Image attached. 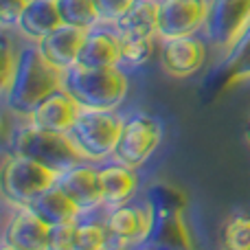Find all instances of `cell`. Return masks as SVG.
<instances>
[{"label": "cell", "instance_id": "6da1fadb", "mask_svg": "<svg viewBox=\"0 0 250 250\" xmlns=\"http://www.w3.org/2000/svg\"><path fill=\"white\" fill-rule=\"evenodd\" d=\"M64 83V70L53 66L38 44H26L18 51V66L9 90L4 92V104L11 112L29 117L42 99L60 90Z\"/></svg>", "mask_w": 250, "mask_h": 250}, {"label": "cell", "instance_id": "7a4b0ae2", "mask_svg": "<svg viewBox=\"0 0 250 250\" xmlns=\"http://www.w3.org/2000/svg\"><path fill=\"white\" fill-rule=\"evenodd\" d=\"M66 92L77 101L82 108L95 110H117L125 101L129 90L127 75L121 66H70L64 70Z\"/></svg>", "mask_w": 250, "mask_h": 250}, {"label": "cell", "instance_id": "3957f363", "mask_svg": "<svg viewBox=\"0 0 250 250\" xmlns=\"http://www.w3.org/2000/svg\"><path fill=\"white\" fill-rule=\"evenodd\" d=\"M9 151L38 160L57 173H64L66 169L86 160L82 151L75 147V143L70 141L68 132H53V129L38 127L33 123L18 127L13 132L9 141Z\"/></svg>", "mask_w": 250, "mask_h": 250}, {"label": "cell", "instance_id": "277c9868", "mask_svg": "<svg viewBox=\"0 0 250 250\" xmlns=\"http://www.w3.org/2000/svg\"><path fill=\"white\" fill-rule=\"evenodd\" d=\"M147 204L151 208V226L141 246H158V248L193 246L189 226H187L185 215H182L185 198L176 189L165 185L151 187L147 191Z\"/></svg>", "mask_w": 250, "mask_h": 250}, {"label": "cell", "instance_id": "5b68a950", "mask_svg": "<svg viewBox=\"0 0 250 250\" xmlns=\"http://www.w3.org/2000/svg\"><path fill=\"white\" fill-rule=\"evenodd\" d=\"M123 121L125 119L114 110L82 108L77 121L68 129V136L86 160H104L114 156Z\"/></svg>", "mask_w": 250, "mask_h": 250}, {"label": "cell", "instance_id": "8992f818", "mask_svg": "<svg viewBox=\"0 0 250 250\" xmlns=\"http://www.w3.org/2000/svg\"><path fill=\"white\" fill-rule=\"evenodd\" d=\"M57 178H60V173L53 171L46 165L9 151L2 163L0 187H2V195L9 204L29 207L42 191L55 185Z\"/></svg>", "mask_w": 250, "mask_h": 250}, {"label": "cell", "instance_id": "52a82bcc", "mask_svg": "<svg viewBox=\"0 0 250 250\" xmlns=\"http://www.w3.org/2000/svg\"><path fill=\"white\" fill-rule=\"evenodd\" d=\"M160 141H163V125L158 119L145 112H134L123 121L121 136L114 149V160L136 169L151 158Z\"/></svg>", "mask_w": 250, "mask_h": 250}, {"label": "cell", "instance_id": "ba28073f", "mask_svg": "<svg viewBox=\"0 0 250 250\" xmlns=\"http://www.w3.org/2000/svg\"><path fill=\"white\" fill-rule=\"evenodd\" d=\"M250 24V0H211L204 22L207 42L217 51H229Z\"/></svg>", "mask_w": 250, "mask_h": 250}, {"label": "cell", "instance_id": "9c48e42d", "mask_svg": "<svg viewBox=\"0 0 250 250\" xmlns=\"http://www.w3.org/2000/svg\"><path fill=\"white\" fill-rule=\"evenodd\" d=\"M211 0H158V38L198 33L204 29Z\"/></svg>", "mask_w": 250, "mask_h": 250}, {"label": "cell", "instance_id": "30bf717a", "mask_svg": "<svg viewBox=\"0 0 250 250\" xmlns=\"http://www.w3.org/2000/svg\"><path fill=\"white\" fill-rule=\"evenodd\" d=\"M208 55L207 42L200 35H176L160 44V66L171 77H189L204 66Z\"/></svg>", "mask_w": 250, "mask_h": 250}, {"label": "cell", "instance_id": "8fae6325", "mask_svg": "<svg viewBox=\"0 0 250 250\" xmlns=\"http://www.w3.org/2000/svg\"><path fill=\"white\" fill-rule=\"evenodd\" d=\"M51 226L31 207H16L4 229L2 248L13 250H46Z\"/></svg>", "mask_w": 250, "mask_h": 250}, {"label": "cell", "instance_id": "7c38bea8", "mask_svg": "<svg viewBox=\"0 0 250 250\" xmlns=\"http://www.w3.org/2000/svg\"><path fill=\"white\" fill-rule=\"evenodd\" d=\"M57 185L66 191V195L77 204V208L82 213L95 211L99 204H105L104 191H101V180H99V167L88 165V160H83V163L60 173Z\"/></svg>", "mask_w": 250, "mask_h": 250}, {"label": "cell", "instance_id": "4fadbf2b", "mask_svg": "<svg viewBox=\"0 0 250 250\" xmlns=\"http://www.w3.org/2000/svg\"><path fill=\"white\" fill-rule=\"evenodd\" d=\"M105 226L110 230V237L119 244H143L151 226V208L149 204H132L127 202L117 204L105 217Z\"/></svg>", "mask_w": 250, "mask_h": 250}, {"label": "cell", "instance_id": "5bb4252c", "mask_svg": "<svg viewBox=\"0 0 250 250\" xmlns=\"http://www.w3.org/2000/svg\"><path fill=\"white\" fill-rule=\"evenodd\" d=\"M79 66H119L121 64V35L114 31L112 24L99 22L88 29L83 46L77 57Z\"/></svg>", "mask_w": 250, "mask_h": 250}, {"label": "cell", "instance_id": "9a60e30c", "mask_svg": "<svg viewBox=\"0 0 250 250\" xmlns=\"http://www.w3.org/2000/svg\"><path fill=\"white\" fill-rule=\"evenodd\" d=\"M86 33H88L86 29H79V26L64 24V22H62L57 29H53L51 33L44 35V38L38 40L35 44H38L42 55L46 57L53 66L66 70L77 64V57L83 46Z\"/></svg>", "mask_w": 250, "mask_h": 250}, {"label": "cell", "instance_id": "2e32d148", "mask_svg": "<svg viewBox=\"0 0 250 250\" xmlns=\"http://www.w3.org/2000/svg\"><path fill=\"white\" fill-rule=\"evenodd\" d=\"M79 112H82V105L64 90L51 92L46 99H42L38 104V108L29 114V123L38 125L44 129H53V132H68L73 127V123L77 121Z\"/></svg>", "mask_w": 250, "mask_h": 250}, {"label": "cell", "instance_id": "e0dca14e", "mask_svg": "<svg viewBox=\"0 0 250 250\" xmlns=\"http://www.w3.org/2000/svg\"><path fill=\"white\" fill-rule=\"evenodd\" d=\"M62 24V16L57 9V0H29L16 22V29L26 40H42L53 29Z\"/></svg>", "mask_w": 250, "mask_h": 250}, {"label": "cell", "instance_id": "ac0fdd59", "mask_svg": "<svg viewBox=\"0 0 250 250\" xmlns=\"http://www.w3.org/2000/svg\"><path fill=\"white\" fill-rule=\"evenodd\" d=\"M112 26L121 40L158 38V0H134Z\"/></svg>", "mask_w": 250, "mask_h": 250}, {"label": "cell", "instance_id": "d6986e66", "mask_svg": "<svg viewBox=\"0 0 250 250\" xmlns=\"http://www.w3.org/2000/svg\"><path fill=\"white\" fill-rule=\"evenodd\" d=\"M99 180H101V191H104V202L105 204H123L132 200V195L138 189V176L134 167L123 163H112L99 167Z\"/></svg>", "mask_w": 250, "mask_h": 250}, {"label": "cell", "instance_id": "ffe728a7", "mask_svg": "<svg viewBox=\"0 0 250 250\" xmlns=\"http://www.w3.org/2000/svg\"><path fill=\"white\" fill-rule=\"evenodd\" d=\"M29 207L33 208L48 226L64 224V222H77L79 217H82V211L77 208V204L66 195V191L62 189L57 182L53 187H48L46 191H42Z\"/></svg>", "mask_w": 250, "mask_h": 250}, {"label": "cell", "instance_id": "44dd1931", "mask_svg": "<svg viewBox=\"0 0 250 250\" xmlns=\"http://www.w3.org/2000/svg\"><path fill=\"white\" fill-rule=\"evenodd\" d=\"M57 9L64 24L88 31L101 22V13L95 0H57Z\"/></svg>", "mask_w": 250, "mask_h": 250}, {"label": "cell", "instance_id": "7402d4cb", "mask_svg": "<svg viewBox=\"0 0 250 250\" xmlns=\"http://www.w3.org/2000/svg\"><path fill=\"white\" fill-rule=\"evenodd\" d=\"M224 66L230 79H250V24L229 48V60Z\"/></svg>", "mask_w": 250, "mask_h": 250}, {"label": "cell", "instance_id": "603a6c76", "mask_svg": "<svg viewBox=\"0 0 250 250\" xmlns=\"http://www.w3.org/2000/svg\"><path fill=\"white\" fill-rule=\"evenodd\" d=\"M108 226L105 222H88L77 220V235H75V248L77 250H97L108 246Z\"/></svg>", "mask_w": 250, "mask_h": 250}, {"label": "cell", "instance_id": "cb8c5ba5", "mask_svg": "<svg viewBox=\"0 0 250 250\" xmlns=\"http://www.w3.org/2000/svg\"><path fill=\"white\" fill-rule=\"evenodd\" d=\"M151 53H154V38L121 40V64L125 66H143L149 62Z\"/></svg>", "mask_w": 250, "mask_h": 250}, {"label": "cell", "instance_id": "d4e9b609", "mask_svg": "<svg viewBox=\"0 0 250 250\" xmlns=\"http://www.w3.org/2000/svg\"><path fill=\"white\" fill-rule=\"evenodd\" d=\"M224 246L230 250H250V215H235L224 226Z\"/></svg>", "mask_w": 250, "mask_h": 250}, {"label": "cell", "instance_id": "484cf974", "mask_svg": "<svg viewBox=\"0 0 250 250\" xmlns=\"http://www.w3.org/2000/svg\"><path fill=\"white\" fill-rule=\"evenodd\" d=\"M75 235H77V222H64V224L51 226L48 235V248L53 250H73Z\"/></svg>", "mask_w": 250, "mask_h": 250}, {"label": "cell", "instance_id": "4316f807", "mask_svg": "<svg viewBox=\"0 0 250 250\" xmlns=\"http://www.w3.org/2000/svg\"><path fill=\"white\" fill-rule=\"evenodd\" d=\"M101 13V22L105 24H114L119 18L132 7L134 0H95Z\"/></svg>", "mask_w": 250, "mask_h": 250}, {"label": "cell", "instance_id": "83f0119b", "mask_svg": "<svg viewBox=\"0 0 250 250\" xmlns=\"http://www.w3.org/2000/svg\"><path fill=\"white\" fill-rule=\"evenodd\" d=\"M16 66H18V53L11 51V44L4 38V42H2V95L11 86L13 75H16Z\"/></svg>", "mask_w": 250, "mask_h": 250}, {"label": "cell", "instance_id": "f1b7e54d", "mask_svg": "<svg viewBox=\"0 0 250 250\" xmlns=\"http://www.w3.org/2000/svg\"><path fill=\"white\" fill-rule=\"evenodd\" d=\"M24 0H0V18H2L4 29L16 26L18 18H20L22 9H24Z\"/></svg>", "mask_w": 250, "mask_h": 250}, {"label": "cell", "instance_id": "f546056e", "mask_svg": "<svg viewBox=\"0 0 250 250\" xmlns=\"http://www.w3.org/2000/svg\"><path fill=\"white\" fill-rule=\"evenodd\" d=\"M246 138H248V143H250V123H248V127H246Z\"/></svg>", "mask_w": 250, "mask_h": 250}, {"label": "cell", "instance_id": "4dcf8cb0", "mask_svg": "<svg viewBox=\"0 0 250 250\" xmlns=\"http://www.w3.org/2000/svg\"><path fill=\"white\" fill-rule=\"evenodd\" d=\"M24 2H29V0H24Z\"/></svg>", "mask_w": 250, "mask_h": 250}]
</instances>
